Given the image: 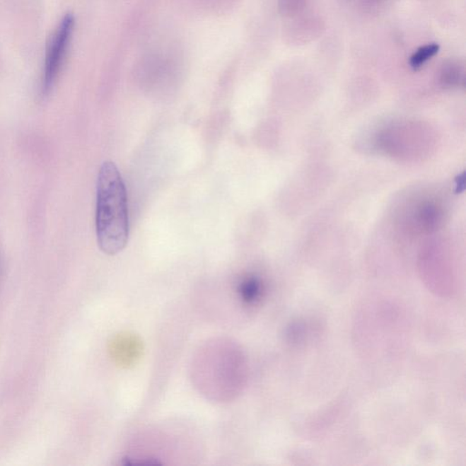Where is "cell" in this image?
<instances>
[{
    "label": "cell",
    "mask_w": 466,
    "mask_h": 466,
    "mask_svg": "<svg viewBox=\"0 0 466 466\" xmlns=\"http://www.w3.org/2000/svg\"><path fill=\"white\" fill-rule=\"evenodd\" d=\"M98 245L107 255H116L128 244V196L118 167L112 161L101 165L97 182Z\"/></svg>",
    "instance_id": "cell-1"
},
{
    "label": "cell",
    "mask_w": 466,
    "mask_h": 466,
    "mask_svg": "<svg viewBox=\"0 0 466 466\" xmlns=\"http://www.w3.org/2000/svg\"><path fill=\"white\" fill-rule=\"evenodd\" d=\"M74 24V18L71 15H66L60 21L47 47L41 84L43 95L49 94L55 85L71 43Z\"/></svg>",
    "instance_id": "cell-2"
},
{
    "label": "cell",
    "mask_w": 466,
    "mask_h": 466,
    "mask_svg": "<svg viewBox=\"0 0 466 466\" xmlns=\"http://www.w3.org/2000/svg\"><path fill=\"white\" fill-rule=\"evenodd\" d=\"M238 293L247 305H253L261 300L262 284L256 277H247L238 285Z\"/></svg>",
    "instance_id": "cell-3"
},
{
    "label": "cell",
    "mask_w": 466,
    "mask_h": 466,
    "mask_svg": "<svg viewBox=\"0 0 466 466\" xmlns=\"http://www.w3.org/2000/svg\"><path fill=\"white\" fill-rule=\"evenodd\" d=\"M464 66L460 65L459 62L451 60L443 65L441 71V82L445 87H455L464 81Z\"/></svg>",
    "instance_id": "cell-4"
},
{
    "label": "cell",
    "mask_w": 466,
    "mask_h": 466,
    "mask_svg": "<svg viewBox=\"0 0 466 466\" xmlns=\"http://www.w3.org/2000/svg\"><path fill=\"white\" fill-rule=\"evenodd\" d=\"M440 45L437 43H429L415 50L409 59V64L414 71L420 69L427 62L438 54Z\"/></svg>",
    "instance_id": "cell-5"
},
{
    "label": "cell",
    "mask_w": 466,
    "mask_h": 466,
    "mask_svg": "<svg viewBox=\"0 0 466 466\" xmlns=\"http://www.w3.org/2000/svg\"><path fill=\"white\" fill-rule=\"evenodd\" d=\"M456 187H458V192H462L465 190V174L462 173L456 179Z\"/></svg>",
    "instance_id": "cell-6"
}]
</instances>
